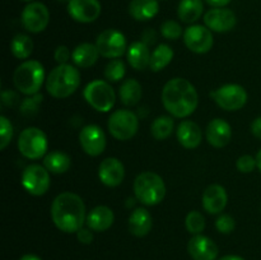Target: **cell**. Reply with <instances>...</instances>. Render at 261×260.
<instances>
[{"instance_id":"obj_1","label":"cell","mask_w":261,"mask_h":260,"mask_svg":"<svg viewBox=\"0 0 261 260\" xmlns=\"http://www.w3.org/2000/svg\"><path fill=\"white\" fill-rule=\"evenodd\" d=\"M51 218L54 224L65 233H74L83 228L87 221L86 205L76 194L65 191L54 199L51 205Z\"/></svg>"},{"instance_id":"obj_2","label":"cell","mask_w":261,"mask_h":260,"mask_svg":"<svg viewBox=\"0 0 261 260\" xmlns=\"http://www.w3.org/2000/svg\"><path fill=\"white\" fill-rule=\"evenodd\" d=\"M162 103L172 116L184 119L190 116L198 107V92L188 79L173 78L163 87Z\"/></svg>"},{"instance_id":"obj_3","label":"cell","mask_w":261,"mask_h":260,"mask_svg":"<svg viewBox=\"0 0 261 260\" xmlns=\"http://www.w3.org/2000/svg\"><path fill=\"white\" fill-rule=\"evenodd\" d=\"M81 84L79 70L69 64H59L46 79V89L54 98H66L78 89Z\"/></svg>"},{"instance_id":"obj_4","label":"cell","mask_w":261,"mask_h":260,"mask_svg":"<svg viewBox=\"0 0 261 260\" xmlns=\"http://www.w3.org/2000/svg\"><path fill=\"white\" fill-rule=\"evenodd\" d=\"M45 81V69L37 60H27L14 71L13 82L20 93L33 96L37 94Z\"/></svg>"},{"instance_id":"obj_5","label":"cell","mask_w":261,"mask_h":260,"mask_svg":"<svg viewBox=\"0 0 261 260\" xmlns=\"http://www.w3.org/2000/svg\"><path fill=\"white\" fill-rule=\"evenodd\" d=\"M135 198L144 205H157L165 199L166 185L160 175L145 171L134 181Z\"/></svg>"},{"instance_id":"obj_6","label":"cell","mask_w":261,"mask_h":260,"mask_svg":"<svg viewBox=\"0 0 261 260\" xmlns=\"http://www.w3.org/2000/svg\"><path fill=\"white\" fill-rule=\"evenodd\" d=\"M47 138L41 129L35 126L23 130L18 138V149L28 160H40L47 152Z\"/></svg>"},{"instance_id":"obj_7","label":"cell","mask_w":261,"mask_h":260,"mask_svg":"<svg viewBox=\"0 0 261 260\" xmlns=\"http://www.w3.org/2000/svg\"><path fill=\"white\" fill-rule=\"evenodd\" d=\"M84 98L98 112H109L114 107L116 94L107 82L93 81L84 88Z\"/></svg>"},{"instance_id":"obj_8","label":"cell","mask_w":261,"mask_h":260,"mask_svg":"<svg viewBox=\"0 0 261 260\" xmlns=\"http://www.w3.org/2000/svg\"><path fill=\"white\" fill-rule=\"evenodd\" d=\"M139 129L138 116L130 110H117L110 116V134L117 140H129Z\"/></svg>"},{"instance_id":"obj_9","label":"cell","mask_w":261,"mask_h":260,"mask_svg":"<svg viewBox=\"0 0 261 260\" xmlns=\"http://www.w3.org/2000/svg\"><path fill=\"white\" fill-rule=\"evenodd\" d=\"M212 98L216 101L221 109L227 111H237L242 109L247 102V93L240 84H226L211 93Z\"/></svg>"},{"instance_id":"obj_10","label":"cell","mask_w":261,"mask_h":260,"mask_svg":"<svg viewBox=\"0 0 261 260\" xmlns=\"http://www.w3.org/2000/svg\"><path fill=\"white\" fill-rule=\"evenodd\" d=\"M23 27L31 33H40L46 30L50 22V12L43 3H28L20 15Z\"/></svg>"},{"instance_id":"obj_11","label":"cell","mask_w":261,"mask_h":260,"mask_svg":"<svg viewBox=\"0 0 261 260\" xmlns=\"http://www.w3.org/2000/svg\"><path fill=\"white\" fill-rule=\"evenodd\" d=\"M96 46L103 58L119 59L126 51V38L120 31L110 28L99 33Z\"/></svg>"},{"instance_id":"obj_12","label":"cell","mask_w":261,"mask_h":260,"mask_svg":"<svg viewBox=\"0 0 261 260\" xmlns=\"http://www.w3.org/2000/svg\"><path fill=\"white\" fill-rule=\"evenodd\" d=\"M22 185L31 195L41 196L50 188V172L45 166L31 165L23 171Z\"/></svg>"},{"instance_id":"obj_13","label":"cell","mask_w":261,"mask_h":260,"mask_svg":"<svg viewBox=\"0 0 261 260\" xmlns=\"http://www.w3.org/2000/svg\"><path fill=\"white\" fill-rule=\"evenodd\" d=\"M184 42L186 47L195 54H205L213 47L214 38L208 27L200 24L190 25L184 32Z\"/></svg>"},{"instance_id":"obj_14","label":"cell","mask_w":261,"mask_h":260,"mask_svg":"<svg viewBox=\"0 0 261 260\" xmlns=\"http://www.w3.org/2000/svg\"><path fill=\"white\" fill-rule=\"evenodd\" d=\"M79 142L87 154L97 157L106 148V135L98 125H87L79 133Z\"/></svg>"},{"instance_id":"obj_15","label":"cell","mask_w":261,"mask_h":260,"mask_svg":"<svg viewBox=\"0 0 261 260\" xmlns=\"http://www.w3.org/2000/svg\"><path fill=\"white\" fill-rule=\"evenodd\" d=\"M102 7L98 0H69L68 13L75 22L92 23L101 15Z\"/></svg>"},{"instance_id":"obj_16","label":"cell","mask_w":261,"mask_h":260,"mask_svg":"<svg viewBox=\"0 0 261 260\" xmlns=\"http://www.w3.org/2000/svg\"><path fill=\"white\" fill-rule=\"evenodd\" d=\"M205 27L218 33L233 30L237 23L236 14L228 8H213L204 14Z\"/></svg>"},{"instance_id":"obj_17","label":"cell","mask_w":261,"mask_h":260,"mask_svg":"<svg viewBox=\"0 0 261 260\" xmlns=\"http://www.w3.org/2000/svg\"><path fill=\"white\" fill-rule=\"evenodd\" d=\"M189 255L193 260H216L218 246L213 240L203 235H194L188 244Z\"/></svg>"},{"instance_id":"obj_18","label":"cell","mask_w":261,"mask_h":260,"mask_svg":"<svg viewBox=\"0 0 261 260\" xmlns=\"http://www.w3.org/2000/svg\"><path fill=\"white\" fill-rule=\"evenodd\" d=\"M98 177L101 183L109 188L119 186L125 177L124 165L115 157L106 158L99 165Z\"/></svg>"},{"instance_id":"obj_19","label":"cell","mask_w":261,"mask_h":260,"mask_svg":"<svg viewBox=\"0 0 261 260\" xmlns=\"http://www.w3.org/2000/svg\"><path fill=\"white\" fill-rule=\"evenodd\" d=\"M228 201L227 191L218 184L209 185L203 194V206L209 214H218L224 211Z\"/></svg>"},{"instance_id":"obj_20","label":"cell","mask_w":261,"mask_h":260,"mask_svg":"<svg viewBox=\"0 0 261 260\" xmlns=\"http://www.w3.org/2000/svg\"><path fill=\"white\" fill-rule=\"evenodd\" d=\"M206 140L214 148H223L232 138L231 125L223 119H214L206 126Z\"/></svg>"},{"instance_id":"obj_21","label":"cell","mask_w":261,"mask_h":260,"mask_svg":"<svg viewBox=\"0 0 261 260\" xmlns=\"http://www.w3.org/2000/svg\"><path fill=\"white\" fill-rule=\"evenodd\" d=\"M115 214L106 205H98L87 214V226L94 232L107 231L114 224Z\"/></svg>"},{"instance_id":"obj_22","label":"cell","mask_w":261,"mask_h":260,"mask_svg":"<svg viewBox=\"0 0 261 260\" xmlns=\"http://www.w3.org/2000/svg\"><path fill=\"white\" fill-rule=\"evenodd\" d=\"M203 133L200 126L191 120H184L177 127V140L184 148L193 149L201 143Z\"/></svg>"},{"instance_id":"obj_23","label":"cell","mask_w":261,"mask_h":260,"mask_svg":"<svg viewBox=\"0 0 261 260\" xmlns=\"http://www.w3.org/2000/svg\"><path fill=\"white\" fill-rule=\"evenodd\" d=\"M153 218L145 208H137L129 217V231L137 237H144L150 232Z\"/></svg>"},{"instance_id":"obj_24","label":"cell","mask_w":261,"mask_h":260,"mask_svg":"<svg viewBox=\"0 0 261 260\" xmlns=\"http://www.w3.org/2000/svg\"><path fill=\"white\" fill-rule=\"evenodd\" d=\"M150 55L152 54L149 53V46L143 41L133 42L127 47V61L135 70H144L145 68H148L150 63Z\"/></svg>"},{"instance_id":"obj_25","label":"cell","mask_w":261,"mask_h":260,"mask_svg":"<svg viewBox=\"0 0 261 260\" xmlns=\"http://www.w3.org/2000/svg\"><path fill=\"white\" fill-rule=\"evenodd\" d=\"M160 12V4L157 0H132L129 4V13L134 19L145 22Z\"/></svg>"},{"instance_id":"obj_26","label":"cell","mask_w":261,"mask_h":260,"mask_svg":"<svg viewBox=\"0 0 261 260\" xmlns=\"http://www.w3.org/2000/svg\"><path fill=\"white\" fill-rule=\"evenodd\" d=\"M99 55L101 54L96 45L84 42L74 48V51L71 53V59H73V63L79 68H89L97 63Z\"/></svg>"},{"instance_id":"obj_27","label":"cell","mask_w":261,"mask_h":260,"mask_svg":"<svg viewBox=\"0 0 261 260\" xmlns=\"http://www.w3.org/2000/svg\"><path fill=\"white\" fill-rule=\"evenodd\" d=\"M204 13V0H181L177 8V15L181 22L191 23L200 19Z\"/></svg>"},{"instance_id":"obj_28","label":"cell","mask_w":261,"mask_h":260,"mask_svg":"<svg viewBox=\"0 0 261 260\" xmlns=\"http://www.w3.org/2000/svg\"><path fill=\"white\" fill-rule=\"evenodd\" d=\"M43 166H45L48 172L60 175V173H65L70 168L71 160L66 153L55 150V152H50L45 155Z\"/></svg>"},{"instance_id":"obj_29","label":"cell","mask_w":261,"mask_h":260,"mask_svg":"<svg viewBox=\"0 0 261 260\" xmlns=\"http://www.w3.org/2000/svg\"><path fill=\"white\" fill-rule=\"evenodd\" d=\"M119 96L120 99H121V103H124L125 106H134V105H137L142 99V86L135 79H126L121 84V87H120Z\"/></svg>"},{"instance_id":"obj_30","label":"cell","mask_w":261,"mask_h":260,"mask_svg":"<svg viewBox=\"0 0 261 260\" xmlns=\"http://www.w3.org/2000/svg\"><path fill=\"white\" fill-rule=\"evenodd\" d=\"M173 59V50L171 46L162 43L158 46L150 55V63L149 68L153 71H161L165 69L168 64L172 61Z\"/></svg>"},{"instance_id":"obj_31","label":"cell","mask_w":261,"mask_h":260,"mask_svg":"<svg viewBox=\"0 0 261 260\" xmlns=\"http://www.w3.org/2000/svg\"><path fill=\"white\" fill-rule=\"evenodd\" d=\"M10 51L17 59L30 58L33 51V41L24 33H18L10 42Z\"/></svg>"},{"instance_id":"obj_32","label":"cell","mask_w":261,"mask_h":260,"mask_svg":"<svg viewBox=\"0 0 261 260\" xmlns=\"http://www.w3.org/2000/svg\"><path fill=\"white\" fill-rule=\"evenodd\" d=\"M173 127H175V122H173L172 117L163 115V116L157 117V119L152 122L150 133H152L154 139L165 140L172 134Z\"/></svg>"},{"instance_id":"obj_33","label":"cell","mask_w":261,"mask_h":260,"mask_svg":"<svg viewBox=\"0 0 261 260\" xmlns=\"http://www.w3.org/2000/svg\"><path fill=\"white\" fill-rule=\"evenodd\" d=\"M125 73V64L120 59H112L105 68V76L109 82H119L124 78Z\"/></svg>"},{"instance_id":"obj_34","label":"cell","mask_w":261,"mask_h":260,"mask_svg":"<svg viewBox=\"0 0 261 260\" xmlns=\"http://www.w3.org/2000/svg\"><path fill=\"white\" fill-rule=\"evenodd\" d=\"M185 226L190 233L200 235L205 228V218L200 212L193 211L186 216Z\"/></svg>"},{"instance_id":"obj_35","label":"cell","mask_w":261,"mask_h":260,"mask_svg":"<svg viewBox=\"0 0 261 260\" xmlns=\"http://www.w3.org/2000/svg\"><path fill=\"white\" fill-rule=\"evenodd\" d=\"M161 32L167 40H178L182 36V27L176 20H166L161 25Z\"/></svg>"},{"instance_id":"obj_36","label":"cell","mask_w":261,"mask_h":260,"mask_svg":"<svg viewBox=\"0 0 261 260\" xmlns=\"http://www.w3.org/2000/svg\"><path fill=\"white\" fill-rule=\"evenodd\" d=\"M0 135H2L0 149L4 150L8 147V144L12 142L13 138V125L5 116H0Z\"/></svg>"},{"instance_id":"obj_37","label":"cell","mask_w":261,"mask_h":260,"mask_svg":"<svg viewBox=\"0 0 261 260\" xmlns=\"http://www.w3.org/2000/svg\"><path fill=\"white\" fill-rule=\"evenodd\" d=\"M42 94L40 93L33 94L30 98H24L23 99L22 105H20V112H22L23 115H27V116L36 114L38 110V106H40V103L42 102Z\"/></svg>"},{"instance_id":"obj_38","label":"cell","mask_w":261,"mask_h":260,"mask_svg":"<svg viewBox=\"0 0 261 260\" xmlns=\"http://www.w3.org/2000/svg\"><path fill=\"white\" fill-rule=\"evenodd\" d=\"M236 167L240 172L242 173H250L255 170V167H257L256 165V158H254L250 154L241 155V157L237 160Z\"/></svg>"},{"instance_id":"obj_39","label":"cell","mask_w":261,"mask_h":260,"mask_svg":"<svg viewBox=\"0 0 261 260\" xmlns=\"http://www.w3.org/2000/svg\"><path fill=\"white\" fill-rule=\"evenodd\" d=\"M216 227L221 233L228 235L234 229V227H236V222H234V219L232 218L229 214H222V216L217 219Z\"/></svg>"},{"instance_id":"obj_40","label":"cell","mask_w":261,"mask_h":260,"mask_svg":"<svg viewBox=\"0 0 261 260\" xmlns=\"http://www.w3.org/2000/svg\"><path fill=\"white\" fill-rule=\"evenodd\" d=\"M70 56H71L70 50L64 45L58 46L55 50V54H54V58H55L56 63L59 64H66L69 59H70Z\"/></svg>"},{"instance_id":"obj_41","label":"cell","mask_w":261,"mask_h":260,"mask_svg":"<svg viewBox=\"0 0 261 260\" xmlns=\"http://www.w3.org/2000/svg\"><path fill=\"white\" fill-rule=\"evenodd\" d=\"M76 239L81 244L89 245L92 241H93V233H92L91 228H81L78 232H76Z\"/></svg>"},{"instance_id":"obj_42","label":"cell","mask_w":261,"mask_h":260,"mask_svg":"<svg viewBox=\"0 0 261 260\" xmlns=\"http://www.w3.org/2000/svg\"><path fill=\"white\" fill-rule=\"evenodd\" d=\"M2 101L3 103L7 105V106H13L17 99V94L12 91H7V92H3V96H2Z\"/></svg>"},{"instance_id":"obj_43","label":"cell","mask_w":261,"mask_h":260,"mask_svg":"<svg viewBox=\"0 0 261 260\" xmlns=\"http://www.w3.org/2000/svg\"><path fill=\"white\" fill-rule=\"evenodd\" d=\"M251 132L256 138L261 139V116L255 119L251 124Z\"/></svg>"},{"instance_id":"obj_44","label":"cell","mask_w":261,"mask_h":260,"mask_svg":"<svg viewBox=\"0 0 261 260\" xmlns=\"http://www.w3.org/2000/svg\"><path fill=\"white\" fill-rule=\"evenodd\" d=\"M143 42L147 43L148 46L150 45V43L155 42V32L152 30H148L145 31L144 33H143Z\"/></svg>"},{"instance_id":"obj_45","label":"cell","mask_w":261,"mask_h":260,"mask_svg":"<svg viewBox=\"0 0 261 260\" xmlns=\"http://www.w3.org/2000/svg\"><path fill=\"white\" fill-rule=\"evenodd\" d=\"M208 5L213 8H224L232 2V0H204Z\"/></svg>"},{"instance_id":"obj_46","label":"cell","mask_w":261,"mask_h":260,"mask_svg":"<svg viewBox=\"0 0 261 260\" xmlns=\"http://www.w3.org/2000/svg\"><path fill=\"white\" fill-rule=\"evenodd\" d=\"M19 260H42L41 257H38L37 255H33V254H25L20 257Z\"/></svg>"},{"instance_id":"obj_47","label":"cell","mask_w":261,"mask_h":260,"mask_svg":"<svg viewBox=\"0 0 261 260\" xmlns=\"http://www.w3.org/2000/svg\"><path fill=\"white\" fill-rule=\"evenodd\" d=\"M219 260H245L244 257L239 256V255H226V256L221 257Z\"/></svg>"},{"instance_id":"obj_48","label":"cell","mask_w":261,"mask_h":260,"mask_svg":"<svg viewBox=\"0 0 261 260\" xmlns=\"http://www.w3.org/2000/svg\"><path fill=\"white\" fill-rule=\"evenodd\" d=\"M256 165H257V168H259L260 172H261V149L257 152V154H256Z\"/></svg>"},{"instance_id":"obj_49","label":"cell","mask_w":261,"mask_h":260,"mask_svg":"<svg viewBox=\"0 0 261 260\" xmlns=\"http://www.w3.org/2000/svg\"><path fill=\"white\" fill-rule=\"evenodd\" d=\"M22 2H27V3H32V0H22Z\"/></svg>"},{"instance_id":"obj_50","label":"cell","mask_w":261,"mask_h":260,"mask_svg":"<svg viewBox=\"0 0 261 260\" xmlns=\"http://www.w3.org/2000/svg\"><path fill=\"white\" fill-rule=\"evenodd\" d=\"M59 2H69V0H59Z\"/></svg>"}]
</instances>
